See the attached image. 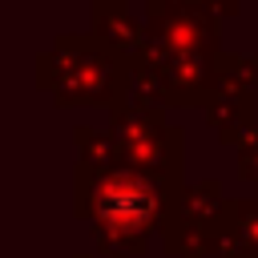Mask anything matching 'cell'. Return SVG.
Wrapping results in <instances>:
<instances>
[{
    "label": "cell",
    "mask_w": 258,
    "mask_h": 258,
    "mask_svg": "<svg viewBox=\"0 0 258 258\" xmlns=\"http://www.w3.org/2000/svg\"><path fill=\"white\" fill-rule=\"evenodd\" d=\"M101 210H105L113 222H137V218L149 210V194H145L141 185L105 189V198H101Z\"/></svg>",
    "instance_id": "cell-1"
}]
</instances>
